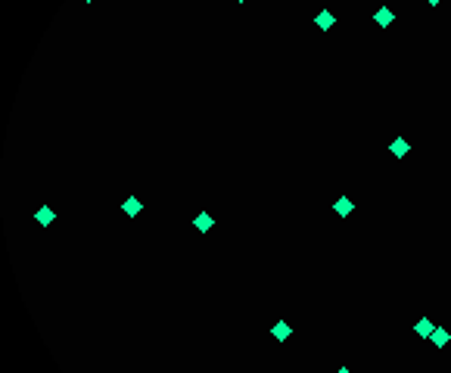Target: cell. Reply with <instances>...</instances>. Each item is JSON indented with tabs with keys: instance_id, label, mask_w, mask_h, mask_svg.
<instances>
[{
	"instance_id": "cell-8",
	"label": "cell",
	"mask_w": 451,
	"mask_h": 373,
	"mask_svg": "<svg viewBox=\"0 0 451 373\" xmlns=\"http://www.w3.org/2000/svg\"><path fill=\"white\" fill-rule=\"evenodd\" d=\"M414 333H417V336H420V339H430V336H433V333H436V323H433V320H430V317H420V320H417V323H414Z\"/></svg>"
},
{
	"instance_id": "cell-13",
	"label": "cell",
	"mask_w": 451,
	"mask_h": 373,
	"mask_svg": "<svg viewBox=\"0 0 451 373\" xmlns=\"http://www.w3.org/2000/svg\"><path fill=\"white\" fill-rule=\"evenodd\" d=\"M237 4H246V0H237Z\"/></svg>"
},
{
	"instance_id": "cell-1",
	"label": "cell",
	"mask_w": 451,
	"mask_h": 373,
	"mask_svg": "<svg viewBox=\"0 0 451 373\" xmlns=\"http://www.w3.org/2000/svg\"><path fill=\"white\" fill-rule=\"evenodd\" d=\"M122 212H125L128 218H137V215L143 212V199H140V196H128V199L122 202Z\"/></svg>"
},
{
	"instance_id": "cell-3",
	"label": "cell",
	"mask_w": 451,
	"mask_h": 373,
	"mask_svg": "<svg viewBox=\"0 0 451 373\" xmlns=\"http://www.w3.org/2000/svg\"><path fill=\"white\" fill-rule=\"evenodd\" d=\"M389 153H392V156H395V159H404V156H408V153H411V143H408V140H404V137H395V140H392V143H389Z\"/></svg>"
},
{
	"instance_id": "cell-7",
	"label": "cell",
	"mask_w": 451,
	"mask_h": 373,
	"mask_svg": "<svg viewBox=\"0 0 451 373\" xmlns=\"http://www.w3.org/2000/svg\"><path fill=\"white\" fill-rule=\"evenodd\" d=\"M373 22H377V25H380V28H389V25H392V22H395V13H392V10H389V7H380V10H377V13H373Z\"/></svg>"
},
{
	"instance_id": "cell-14",
	"label": "cell",
	"mask_w": 451,
	"mask_h": 373,
	"mask_svg": "<svg viewBox=\"0 0 451 373\" xmlns=\"http://www.w3.org/2000/svg\"><path fill=\"white\" fill-rule=\"evenodd\" d=\"M84 4H94V0H84Z\"/></svg>"
},
{
	"instance_id": "cell-11",
	"label": "cell",
	"mask_w": 451,
	"mask_h": 373,
	"mask_svg": "<svg viewBox=\"0 0 451 373\" xmlns=\"http://www.w3.org/2000/svg\"><path fill=\"white\" fill-rule=\"evenodd\" d=\"M426 4H430V7H439V4H442V0H426Z\"/></svg>"
},
{
	"instance_id": "cell-9",
	"label": "cell",
	"mask_w": 451,
	"mask_h": 373,
	"mask_svg": "<svg viewBox=\"0 0 451 373\" xmlns=\"http://www.w3.org/2000/svg\"><path fill=\"white\" fill-rule=\"evenodd\" d=\"M314 25H318V28H321V31H330V28H333V25H336V16H333V13H330V10H321V13H318V16H314Z\"/></svg>"
},
{
	"instance_id": "cell-12",
	"label": "cell",
	"mask_w": 451,
	"mask_h": 373,
	"mask_svg": "<svg viewBox=\"0 0 451 373\" xmlns=\"http://www.w3.org/2000/svg\"><path fill=\"white\" fill-rule=\"evenodd\" d=\"M336 373H352V370H349V367H340V370H336Z\"/></svg>"
},
{
	"instance_id": "cell-6",
	"label": "cell",
	"mask_w": 451,
	"mask_h": 373,
	"mask_svg": "<svg viewBox=\"0 0 451 373\" xmlns=\"http://www.w3.org/2000/svg\"><path fill=\"white\" fill-rule=\"evenodd\" d=\"M271 336H274V339H277V342H286V339H289V336H292V327H289L286 320H277V323L271 327Z\"/></svg>"
},
{
	"instance_id": "cell-4",
	"label": "cell",
	"mask_w": 451,
	"mask_h": 373,
	"mask_svg": "<svg viewBox=\"0 0 451 373\" xmlns=\"http://www.w3.org/2000/svg\"><path fill=\"white\" fill-rule=\"evenodd\" d=\"M193 227H196V230H199V234H209V230H212V227H215V218H212V215H209V212H199V215H196V218H193Z\"/></svg>"
},
{
	"instance_id": "cell-2",
	"label": "cell",
	"mask_w": 451,
	"mask_h": 373,
	"mask_svg": "<svg viewBox=\"0 0 451 373\" xmlns=\"http://www.w3.org/2000/svg\"><path fill=\"white\" fill-rule=\"evenodd\" d=\"M34 221H37V224H41V227H50V224L56 221V212H53L50 205H41V208H37V212H34Z\"/></svg>"
},
{
	"instance_id": "cell-10",
	"label": "cell",
	"mask_w": 451,
	"mask_h": 373,
	"mask_svg": "<svg viewBox=\"0 0 451 373\" xmlns=\"http://www.w3.org/2000/svg\"><path fill=\"white\" fill-rule=\"evenodd\" d=\"M430 342H433V345H436V348H445V345H448V342H451V333H448V330H445V327H436V333H433V336H430Z\"/></svg>"
},
{
	"instance_id": "cell-5",
	"label": "cell",
	"mask_w": 451,
	"mask_h": 373,
	"mask_svg": "<svg viewBox=\"0 0 451 373\" xmlns=\"http://www.w3.org/2000/svg\"><path fill=\"white\" fill-rule=\"evenodd\" d=\"M333 212H336V215H340V218H349V215L355 212V202H352L349 196H340V199H336V202H333Z\"/></svg>"
}]
</instances>
